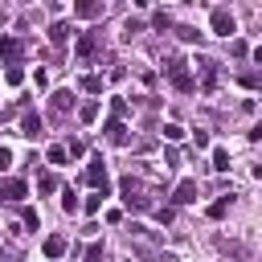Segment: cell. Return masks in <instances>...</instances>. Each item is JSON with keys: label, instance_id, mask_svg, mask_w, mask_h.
I'll return each instance as SVG.
<instances>
[{"label": "cell", "instance_id": "cell-1", "mask_svg": "<svg viewBox=\"0 0 262 262\" xmlns=\"http://www.w3.org/2000/svg\"><path fill=\"white\" fill-rule=\"evenodd\" d=\"M119 196H123V205H127V209H135V213L156 209V205H151V196H147V184H143L139 176H123V180H119Z\"/></svg>", "mask_w": 262, "mask_h": 262}, {"label": "cell", "instance_id": "cell-2", "mask_svg": "<svg viewBox=\"0 0 262 262\" xmlns=\"http://www.w3.org/2000/svg\"><path fill=\"white\" fill-rule=\"evenodd\" d=\"M86 184H94L98 196L111 192V180H106V164H102V156H90V164H86Z\"/></svg>", "mask_w": 262, "mask_h": 262}, {"label": "cell", "instance_id": "cell-3", "mask_svg": "<svg viewBox=\"0 0 262 262\" xmlns=\"http://www.w3.org/2000/svg\"><path fill=\"white\" fill-rule=\"evenodd\" d=\"M70 111H74V94H70V90H53V94H49V119L61 123Z\"/></svg>", "mask_w": 262, "mask_h": 262}, {"label": "cell", "instance_id": "cell-4", "mask_svg": "<svg viewBox=\"0 0 262 262\" xmlns=\"http://www.w3.org/2000/svg\"><path fill=\"white\" fill-rule=\"evenodd\" d=\"M168 82H172L176 90H184V94H188V90L196 86V78H192V74L184 70V61H168Z\"/></svg>", "mask_w": 262, "mask_h": 262}, {"label": "cell", "instance_id": "cell-5", "mask_svg": "<svg viewBox=\"0 0 262 262\" xmlns=\"http://www.w3.org/2000/svg\"><path fill=\"white\" fill-rule=\"evenodd\" d=\"M25 180H16V176H0V201H8V205H16V201H25Z\"/></svg>", "mask_w": 262, "mask_h": 262}, {"label": "cell", "instance_id": "cell-6", "mask_svg": "<svg viewBox=\"0 0 262 262\" xmlns=\"http://www.w3.org/2000/svg\"><path fill=\"white\" fill-rule=\"evenodd\" d=\"M196 74H201L205 94H213V86H217V61L213 57H196Z\"/></svg>", "mask_w": 262, "mask_h": 262}, {"label": "cell", "instance_id": "cell-7", "mask_svg": "<svg viewBox=\"0 0 262 262\" xmlns=\"http://www.w3.org/2000/svg\"><path fill=\"white\" fill-rule=\"evenodd\" d=\"M217 250H221V254H229V258H242V262L250 258V246H246V242H237V237H225V233L217 237Z\"/></svg>", "mask_w": 262, "mask_h": 262}, {"label": "cell", "instance_id": "cell-8", "mask_svg": "<svg viewBox=\"0 0 262 262\" xmlns=\"http://www.w3.org/2000/svg\"><path fill=\"white\" fill-rule=\"evenodd\" d=\"M74 12H78L82 20H98V16L106 12V4H102V0H78V4H74Z\"/></svg>", "mask_w": 262, "mask_h": 262}, {"label": "cell", "instance_id": "cell-9", "mask_svg": "<svg viewBox=\"0 0 262 262\" xmlns=\"http://www.w3.org/2000/svg\"><path fill=\"white\" fill-rule=\"evenodd\" d=\"M209 20H213V33H217V37H229V33H233V16H229V8H213Z\"/></svg>", "mask_w": 262, "mask_h": 262}, {"label": "cell", "instance_id": "cell-10", "mask_svg": "<svg viewBox=\"0 0 262 262\" xmlns=\"http://www.w3.org/2000/svg\"><path fill=\"white\" fill-rule=\"evenodd\" d=\"M0 53H4V61H8V66H16V61H20V53H25V45H20L16 37H0Z\"/></svg>", "mask_w": 262, "mask_h": 262}, {"label": "cell", "instance_id": "cell-11", "mask_svg": "<svg viewBox=\"0 0 262 262\" xmlns=\"http://www.w3.org/2000/svg\"><path fill=\"white\" fill-rule=\"evenodd\" d=\"M196 201V180H180L172 192V205H192Z\"/></svg>", "mask_w": 262, "mask_h": 262}, {"label": "cell", "instance_id": "cell-12", "mask_svg": "<svg viewBox=\"0 0 262 262\" xmlns=\"http://www.w3.org/2000/svg\"><path fill=\"white\" fill-rule=\"evenodd\" d=\"M94 49H98V33H82L78 37V61H90Z\"/></svg>", "mask_w": 262, "mask_h": 262}, {"label": "cell", "instance_id": "cell-13", "mask_svg": "<svg viewBox=\"0 0 262 262\" xmlns=\"http://www.w3.org/2000/svg\"><path fill=\"white\" fill-rule=\"evenodd\" d=\"M20 135H29V139L41 135V115H37V111H25V115H20Z\"/></svg>", "mask_w": 262, "mask_h": 262}, {"label": "cell", "instance_id": "cell-14", "mask_svg": "<svg viewBox=\"0 0 262 262\" xmlns=\"http://www.w3.org/2000/svg\"><path fill=\"white\" fill-rule=\"evenodd\" d=\"M102 135H106V139H111V143H115V147H123V143H127V127H123V119H111V123H106V131H102Z\"/></svg>", "mask_w": 262, "mask_h": 262}, {"label": "cell", "instance_id": "cell-15", "mask_svg": "<svg viewBox=\"0 0 262 262\" xmlns=\"http://www.w3.org/2000/svg\"><path fill=\"white\" fill-rule=\"evenodd\" d=\"M70 33H74V29H70V25H61V20H57V25H49V41H53V45H66V41H70Z\"/></svg>", "mask_w": 262, "mask_h": 262}, {"label": "cell", "instance_id": "cell-16", "mask_svg": "<svg viewBox=\"0 0 262 262\" xmlns=\"http://www.w3.org/2000/svg\"><path fill=\"white\" fill-rule=\"evenodd\" d=\"M61 254H66V237H57V233L45 237V258H61Z\"/></svg>", "mask_w": 262, "mask_h": 262}, {"label": "cell", "instance_id": "cell-17", "mask_svg": "<svg viewBox=\"0 0 262 262\" xmlns=\"http://www.w3.org/2000/svg\"><path fill=\"white\" fill-rule=\"evenodd\" d=\"M229 201H233V192H229V196H221L217 205H209V217H213V221H221V217H225V209H229Z\"/></svg>", "mask_w": 262, "mask_h": 262}, {"label": "cell", "instance_id": "cell-18", "mask_svg": "<svg viewBox=\"0 0 262 262\" xmlns=\"http://www.w3.org/2000/svg\"><path fill=\"white\" fill-rule=\"evenodd\" d=\"M156 221H160V225H172V221H176V209H172V205H156Z\"/></svg>", "mask_w": 262, "mask_h": 262}, {"label": "cell", "instance_id": "cell-19", "mask_svg": "<svg viewBox=\"0 0 262 262\" xmlns=\"http://www.w3.org/2000/svg\"><path fill=\"white\" fill-rule=\"evenodd\" d=\"M82 90H86V94H98V90H102V78H98V74H86V78H82Z\"/></svg>", "mask_w": 262, "mask_h": 262}, {"label": "cell", "instance_id": "cell-20", "mask_svg": "<svg viewBox=\"0 0 262 262\" xmlns=\"http://www.w3.org/2000/svg\"><path fill=\"white\" fill-rule=\"evenodd\" d=\"M213 168H217V172L229 168V151H225V147H213Z\"/></svg>", "mask_w": 262, "mask_h": 262}, {"label": "cell", "instance_id": "cell-21", "mask_svg": "<svg viewBox=\"0 0 262 262\" xmlns=\"http://www.w3.org/2000/svg\"><path fill=\"white\" fill-rule=\"evenodd\" d=\"M66 156H70V147H61V143L49 147V164H66Z\"/></svg>", "mask_w": 262, "mask_h": 262}, {"label": "cell", "instance_id": "cell-22", "mask_svg": "<svg viewBox=\"0 0 262 262\" xmlns=\"http://www.w3.org/2000/svg\"><path fill=\"white\" fill-rule=\"evenodd\" d=\"M176 37H180V41H196V37H201V33H196V29H192V25H180V29H176Z\"/></svg>", "mask_w": 262, "mask_h": 262}, {"label": "cell", "instance_id": "cell-23", "mask_svg": "<svg viewBox=\"0 0 262 262\" xmlns=\"http://www.w3.org/2000/svg\"><path fill=\"white\" fill-rule=\"evenodd\" d=\"M94 115H98V102H86V106H82V111H78V119H82V123H90V119H94Z\"/></svg>", "mask_w": 262, "mask_h": 262}, {"label": "cell", "instance_id": "cell-24", "mask_svg": "<svg viewBox=\"0 0 262 262\" xmlns=\"http://www.w3.org/2000/svg\"><path fill=\"white\" fill-rule=\"evenodd\" d=\"M61 209H66V213H74V209H78V196H74V192H70V188H66V192H61Z\"/></svg>", "mask_w": 262, "mask_h": 262}, {"label": "cell", "instance_id": "cell-25", "mask_svg": "<svg viewBox=\"0 0 262 262\" xmlns=\"http://www.w3.org/2000/svg\"><path fill=\"white\" fill-rule=\"evenodd\" d=\"M135 33H143V20H127L123 25V37H135Z\"/></svg>", "mask_w": 262, "mask_h": 262}, {"label": "cell", "instance_id": "cell-26", "mask_svg": "<svg viewBox=\"0 0 262 262\" xmlns=\"http://www.w3.org/2000/svg\"><path fill=\"white\" fill-rule=\"evenodd\" d=\"M37 188H41V192H53V188H57V180H53V176H49V172H45V176H41V180H37Z\"/></svg>", "mask_w": 262, "mask_h": 262}, {"label": "cell", "instance_id": "cell-27", "mask_svg": "<svg viewBox=\"0 0 262 262\" xmlns=\"http://www.w3.org/2000/svg\"><path fill=\"white\" fill-rule=\"evenodd\" d=\"M20 217H25V225H29V229H37V225H41V217H37V209H25Z\"/></svg>", "mask_w": 262, "mask_h": 262}, {"label": "cell", "instance_id": "cell-28", "mask_svg": "<svg viewBox=\"0 0 262 262\" xmlns=\"http://www.w3.org/2000/svg\"><path fill=\"white\" fill-rule=\"evenodd\" d=\"M151 25H156V29H168V25H172V16H168V12H156V16H151Z\"/></svg>", "mask_w": 262, "mask_h": 262}, {"label": "cell", "instance_id": "cell-29", "mask_svg": "<svg viewBox=\"0 0 262 262\" xmlns=\"http://www.w3.org/2000/svg\"><path fill=\"white\" fill-rule=\"evenodd\" d=\"M4 78H8V82H12V86H16V82H20V78H25V70H20V66H8V74H4Z\"/></svg>", "mask_w": 262, "mask_h": 262}, {"label": "cell", "instance_id": "cell-30", "mask_svg": "<svg viewBox=\"0 0 262 262\" xmlns=\"http://www.w3.org/2000/svg\"><path fill=\"white\" fill-rule=\"evenodd\" d=\"M237 82H242V86H262V78H258V74H237Z\"/></svg>", "mask_w": 262, "mask_h": 262}, {"label": "cell", "instance_id": "cell-31", "mask_svg": "<svg viewBox=\"0 0 262 262\" xmlns=\"http://www.w3.org/2000/svg\"><path fill=\"white\" fill-rule=\"evenodd\" d=\"M164 135H168V139H172V143H176V139H180V135H184V127H176V123H168V127H164Z\"/></svg>", "mask_w": 262, "mask_h": 262}, {"label": "cell", "instance_id": "cell-32", "mask_svg": "<svg viewBox=\"0 0 262 262\" xmlns=\"http://www.w3.org/2000/svg\"><path fill=\"white\" fill-rule=\"evenodd\" d=\"M111 111H115V119H123V115H127V102H123V98H115V102H111Z\"/></svg>", "mask_w": 262, "mask_h": 262}, {"label": "cell", "instance_id": "cell-33", "mask_svg": "<svg viewBox=\"0 0 262 262\" xmlns=\"http://www.w3.org/2000/svg\"><path fill=\"white\" fill-rule=\"evenodd\" d=\"M98 205H102V196L94 192V196H86V213H98Z\"/></svg>", "mask_w": 262, "mask_h": 262}, {"label": "cell", "instance_id": "cell-34", "mask_svg": "<svg viewBox=\"0 0 262 262\" xmlns=\"http://www.w3.org/2000/svg\"><path fill=\"white\" fill-rule=\"evenodd\" d=\"M8 164H12V151H8V147H0V172H4Z\"/></svg>", "mask_w": 262, "mask_h": 262}, {"label": "cell", "instance_id": "cell-35", "mask_svg": "<svg viewBox=\"0 0 262 262\" xmlns=\"http://www.w3.org/2000/svg\"><path fill=\"white\" fill-rule=\"evenodd\" d=\"M254 61H258V66H262V45H258V49H254Z\"/></svg>", "mask_w": 262, "mask_h": 262}, {"label": "cell", "instance_id": "cell-36", "mask_svg": "<svg viewBox=\"0 0 262 262\" xmlns=\"http://www.w3.org/2000/svg\"><path fill=\"white\" fill-rule=\"evenodd\" d=\"M0 25H4V8H0Z\"/></svg>", "mask_w": 262, "mask_h": 262}, {"label": "cell", "instance_id": "cell-37", "mask_svg": "<svg viewBox=\"0 0 262 262\" xmlns=\"http://www.w3.org/2000/svg\"><path fill=\"white\" fill-rule=\"evenodd\" d=\"M0 262H12V258H0Z\"/></svg>", "mask_w": 262, "mask_h": 262}]
</instances>
